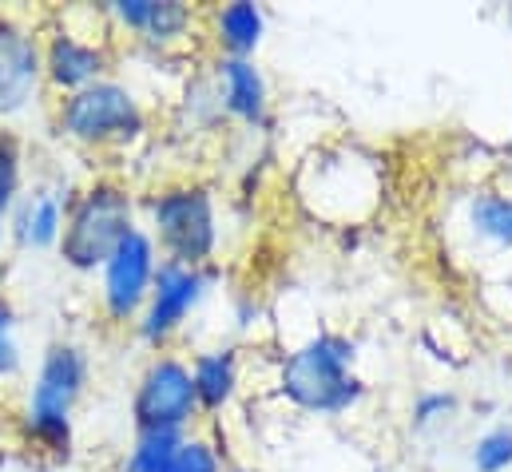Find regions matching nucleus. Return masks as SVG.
I'll return each instance as SVG.
<instances>
[{
	"label": "nucleus",
	"mask_w": 512,
	"mask_h": 472,
	"mask_svg": "<svg viewBox=\"0 0 512 472\" xmlns=\"http://www.w3.org/2000/svg\"><path fill=\"white\" fill-rule=\"evenodd\" d=\"M457 409V397L453 393H421L417 401H413V421L417 425H433V421H441V417H449Z\"/></svg>",
	"instance_id": "obj_23"
},
{
	"label": "nucleus",
	"mask_w": 512,
	"mask_h": 472,
	"mask_svg": "<svg viewBox=\"0 0 512 472\" xmlns=\"http://www.w3.org/2000/svg\"><path fill=\"white\" fill-rule=\"evenodd\" d=\"M382 175L378 159L362 147H322L306 159L298 175V199L314 219L326 223H358L378 207Z\"/></svg>",
	"instance_id": "obj_6"
},
{
	"label": "nucleus",
	"mask_w": 512,
	"mask_h": 472,
	"mask_svg": "<svg viewBox=\"0 0 512 472\" xmlns=\"http://www.w3.org/2000/svg\"><path fill=\"white\" fill-rule=\"evenodd\" d=\"M135 227H139V207H135L131 187L124 179L100 175L84 183L80 191H72L56 254L76 274H100V266Z\"/></svg>",
	"instance_id": "obj_2"
},
{
	"label": "nucleus",
	"mask_w": 512,
	"mask_h": 472,
	"mask_svg": "<svg viewBox=\"0 0 512 472\" xmlns=\"http://www.w3.org/2000/svg\"><path fill=\"white\" fill-rule=\"evenodd\" d=\"M104 16L116 32L139 40L151 52L183 48L199 24V12L191 4H179V0H116L104 8Z\"/></svg>",
	"instance_id": "obj_12"
},
{
	"label": "nucleus",
	"mask_w": 512,
	"mask_h": 472,
	"mask_svg": "<svg viewBox=\"0 0 512 472\" xmlns=\"http://www.w3.org/2000/svg\"><path fill=\"white\" fill-rule=\"evenodd\" d=\"M207 36L219 48V56L231 60H255L258 44L266 36V12L251 0L219 4L207 12Z\"/></svg>",
	"instance_id": "obj_15"
},
{
	"label": "nucleus",
	"mask_w": 512,
	"mask_h": 472,
	"mask_svg": "<svg viewBox=\"0 0 512 472\" xmlns=\"http://www.w3.org/2000/svg\"><path fill=\"white\" fill-rule=\"evenodd\" d=\"M473 469L477 472H512V429H489L473 445Z\"/></svg>",
	"instance_id": "obj_21"
},
{
	"label": "nucleus",
	"mask_w": 512,
	"mask_h": 472,
	"mask_svg": "<svg viewBox=\"0 0 512 472\" xmlns=\"http://www.w3.org/2000/svg\"><path fill=\"white\" fill-rule=\"evenodd\" d=\"M461 227L477 246L493 254H512V191L481 187L465 199Z\"/></svg>",
	"instance_id": "obj_16"
},
{
	"label": "nucleus",
	"mask_w": 512,
	"mask_h": 472,
	"mask_svg": "<svg viewBox=\"0 0 512 472\" xmlns=\"http://www.w3.org/2000/svg\"><path fill=\"white\" fill-rule=\"evenodd\" d=\"M40 60H44V88L56 96H72L80 88L108 80L116 52L108 36L84 32L64 16L40 36Z\"/></svg>",
	"instance_id": "obj_8"
},
{
	"label": "nucleus",
	"mask_w": 512,
	"mask_h": 472,
	"mask_svg": "<svg viewBox=\"0 0 512 472\" xmlns=\"http://www.w3.org/2000/svg\"><path fill=\"white\" fill-rule=\"evenodd\" d=\"M159 262L163 258H159L151 235L143 227H135L112 250V258L100 266V310L112 326H135V318H139V310L151 294Z\"/></svg>",
	"instance_id": "obj_10"
},
{
	"label": "nucleus",
	"mask_w": 512,
	"mask_h": 472,
	"mask_svg": "<svg viewBox=\"0 0 512 472\" xmlns=\"http://www.w3.org/2000/svg\"><path fill=\"white\" fill-rule=\"evenodd\" d=\"M211 290V266H179V262H159L151 294L135 318V334L143 346L159 350L191 322V314L199 310V302Z\"/></svg>",
	"instance_id": "obj_9"
},
{
	"label": "nucleus",
	"mask_w": 512,
	"mask_h": 472,
	"mask_svg": "<svg viewBox=\"0 0 512 472\" xmlns=\"http://www.w3.org/2000/svg\"><path fill=\"white\" fill-rule=\"evenodd\" d=\"M20 369V346H16V314L0 298V385Z\"/></svg>",
	"instance_id": "obj_22"
},
{
	"label": "nucleus",
	"mask_w": 512,
	"mask_h": 472,
	"mask_svg": "<svg viewBox=\"0 0 512 472\" xmlns=\"http://www.w3.org/2000/svg\"><path fill=\"white\" fill-rule=\"evenodd\" d=\"M354 357L358 346L342 334H314L310 342H302L298 350L282 357L278 369V393L314 417H342L350 413L366 385L354 373Z\"/></svg>",
	"instance_id": "obj_3"
},
{
	"label": "nucleus",
	"mask_w": 512,
	"mask_h": 472,
	"mask_svg": "<svg viewBox=\"0 0 512 472\" xmlns=\"http://www.w3.org/2000/svg\"><path fill=\"white\" fill-rule=\"evenodd\" d=\"M68 203H72V195H60L56 187H36V191L20 195L8 215V238L20 250H56Z\"/></svg>",
	"instance_id": "obj_14"
},
{
	"label": "nucleus",
	"mask_w": 512,
	"mask_h": 472,
	"mask_svg": "<svg viewBox=\"0 0 512 472\" xmlns=\"http://www.w3.org/2000/svg\"><path fill=\"white\" fill-rule=\"evenodd\" d=\"M20 195H24V143L16 131L0 127V211L12 215Z\"/></svg>",
	"instance_id": "obj_19"
},
{
	"label": "nucleus",
	"mask_w": 512,
	"mask_h": 472,
	"mask_svg": "<svg viewBox=\"0 0 512 472\" xmlns=\"http://www.w3.org/2000/svg\"><path fill=\"white\" fill-rule=\"evenodd\" d=\"M223 453L215 449V441H207V437H191L187 433V441L179 445V453H175V461L167 465L163 472H223Z\"/></svg>",
	"instance_id": "obj_20"
},
{
	"label": "nucleus",
	"mask_w": 512,
	"mask_h": 472,
	"mask_svg": "<svg viewBox=\"0 0 512 472\" xmlns=\"http://www.w3.org/2000/svg\"><path fill=\"white\" fill-rule=\"evenodd\" d=\"M4 242H8V215L0 211V246H4Z\"/></svg>",
	"instance_id": "obj_24"
},
{
	"label": "nucleus",
	"mask_w": 512,
	"mask_h": 472,
	"mask_svg": "<svg viewBox=\"0 0 512 472\" xmlns=\"http://www.w3.org/2000/svg\"><path fill=\"white\" fill-rule=\"evenodd\" d=\"M199 421V401L191 385V365L175 354H155L135 377L131 425L135 433H191Z\"/></svg>",
	"instance_id": "obj_7"
},
{
	"label": "nucleus",
	"mask_w": 512,
	"mask_h": 472,
	"mask_svg": "<svg viewBox=\"0 0 512 472\" xmlns=\"http://www.w3.org/2000/svg\"><path fill=\"white\" fill-rule=\"evenodd\" d=\"M44 92L40 32L0 12V123L20 119Z\"/></svg>",
	"instance_id": "obj_11"
},
{
	"label": "nucleus",
	"mask_w": 512,
	"mask_h": 472,
	"mask_svg": "<svg viewBox=\"0 0 512 472\" xmlns=\"http://www.w3.org/2000/svg\"><path fill=\"white\" fill-rule=\"evenodd\" d=\"M92 377V361L84 354V346L76 342H52L40 365L28 381V397H24V413H20V429L28 449L44 453V457H68L72 453V429H76V405L88 389Z\"/></svg>",
	"instance_id": "obj_1"
},
{
	"label": "nucleus",
	"mask_w": 512,
	"mask_h": 472,
	"mask_svg": "<svg viewBox=\"0 0 512 472\" xmlns=\"http://www.w3.org/2000/svg\"><path fill=\"white\" fill-rule=\"evenodd\" d=\"M187 441V433H135L128 457H124V472H163L179 445Z\"/></svg>",
	"instance_id": "obj_18"
},
{
	"label": "nucleus",
	"mask_w": 512,
	"mask_h": 472,
	"mask_svg": "<svg viewBox=\"0 0 512 472\" xmlns=\"http://www.w3.org/2000/svg\"><path fill=\"white\" fill-rule=\"evenodd\" d=\"M187 365H191V385H195L199 413H223L239 397V354L231 346L203 350Z\"/></svg>",
	"instance_id": "obj_17"
},
{
	"label": "nucleus",
	"mask_w": 512,
	"mask_h": 472,
	"mask_svg": "<svg viewBox=\"0 0 512 472\" xmlns=\"http://www.w3.org/2000/svg\"><path fill=\"white\" fill-rule=\"evenodd\" d=\"M211 88L219 100V112L247 127H266L270 119V88L266 76L255 60H231V56H215L211 68Z\"/></svg>",
	"instance_id": "obj_13"
},
{
	"label": "nucleus",
	"mask_w": 512,
	"mask_h": 472,
	"mask_svg": "<svg viewBox=\"0 0 512 472\" xmlns=\"http://www.w3.org/2000/svg\"><path fill=\"white\" fill-rule=\"evenodd\" d=\"M223 472H251V469H223Z\"/></svg>",
	"instance_id": "obj_25"
},
{
	"label": "nucleus",
	"mask_w": 512,
	"mask_h": 472,
	"mask_svg": "<svg viewBox=\"0 0 512 472\" xmlns=\"http://www.w3.org/2000/svg\"><path fill=\"white\" fill-rule=\"evenodd\" d=\"M52 119H56V131L84 151H124V147H135L151 127L147 104L135 96V88L116 76L92 88H80L72 96H60Z\"/></svg>",
	"instance_id": "obj_5"
},
{
	"label": "nucleus",
	"mask_w": 512,
	"mask_h": 472,
	"mask_svg": "<svg viewBox=\"0 0 512 472\" xmlns=\"http://www.w3.org/2000/svg\"><path fill=\"white\" fill-rule=\"evenodd\" d=\"M147 235L163 262L179 266H211L219 250V203L215 191L199 179H175L155 187L143 199Z\"/></svg>",
	"instance_id": "obj_4"
}]
</instances>
